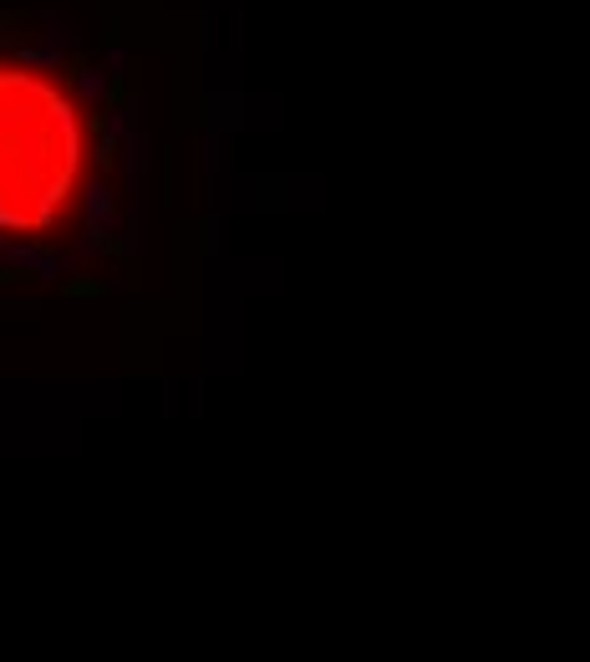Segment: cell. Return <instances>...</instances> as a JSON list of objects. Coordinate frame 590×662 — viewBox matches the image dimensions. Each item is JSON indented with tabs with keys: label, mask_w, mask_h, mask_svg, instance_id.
<instances>
[{
	"label": "cell",
	"mask_w": 590,
	"mask_h": 662,
	"mask_svg": "<svg viewBox=\"0 0 590 662\" xmlns=\"http://www.w3.org/2000/svg\"><path fill=\"white\" fill-rule=\"evenodd\" d=\"M77 118L62 92L21 67H0V230H46L77 189Z\"/></svg>",
	"instance_id": "6da1fadb"
}]
</instances>
